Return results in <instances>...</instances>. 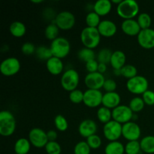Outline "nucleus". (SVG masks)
<instances>
[{
	"label": "nucleus",
	"instance_id": "35",
	"mask_svg": "<svg viewBox=\"0 0 154 154\" xmlns=\"http://www.w3.org/2000/svg\"><path fill=\"white\" fill-rule=\"evenodd\" d=\"M113 53L108 48H103L101 50L97 55V61L99 63H104V64H108L111 62V56Z\"/></svg>",
	"mask_w": 154,
	"mask_h": 154
},
{
	"label": "nucleus",
	"instance_id": "15",
	"mask_svg": "<svg viewBox=\"0 0 154 154\" xmlns=\"http://www.w3.org/2000/svg\"><path fill=\"white\" fill-rule=\"evenodd\" d=\"M138 45L144 49H152L154 48V29H141L137 36Z\"/></svg>",
	"mask_w": 154,
	"mask_h": 154
},
{
	"label": "nucleus",
	"instance_id": "1",
	"mask_svg": "<svg viewBox=\"0 0 154 154\" xmlns=\"http://www.w3.org/2000/svg\"><path fill=\"white\" fill-rule=\"evenodd\" d=\"M101 35L97 28L85 27L81 32V41L84 48L93 50L99 46L101 41Z\"/></svg>",
	"mask_w": 154,
	"mask_h": 154
},
{
	"label": "nucleus",
	"instance_id": "19",
	"mask_svg": "<svg viewBox=\"0 0 154 154\" xmlns=\"http://www.w3.org/2000/svg\"><path fill=\"white\" fill-rule=\"evenodd\" d=\"M122 31L129 36H138L141 29L137 20L134 19L125 20L121 24Z\"/></svg>",
	"mask_w": 154,
	"mask_h": 154
},
{
	"label": "nucleus",
	"instance_id": "12",
	"mask_svg": "<svg viewBox=\"0 0 154 154\" xmlns=\"http://www.w3.org/2000/svg\"><path fill=\"white\" fill-rule=\"evenodd\" d=\"M141 135V130L138 124L130 121L122 126V136L128 141H138Z\"/></svg>",
	"mask_w": 154,
	"mask_h": 154
},
{
	"label": "nucleus",
	"instance_id": "50",
	"mask_svg": "<svg viewBox=\"0 0 154 154\" xmlns=\"http://www.w3.org/2000/svg\"><path fill=\"white\" fill-rule=\"evenodd\" d=\"M32 2L35 3V4H38V3L43 2V1L42 0H39V1H32Z\"/></svg>",
	"mask_w": 154,
	"mask_h": 154
},
{
	"label": "nucleus",
	"instance_id": "37",
	"mask_svg": "<svg viewBox=\"0 0 154 154\" xmlns=\"http://www.w3.org/2000/svg\"><path fill=\"white\" fill-rule=\"evenodd\" d=\"M141 150L140 141H128L125 146V153L126 154H138Z\"/></svg>",
	"mask_w": 154,
	"mask_h": 154
},
{
	"label": "nucleus",
	"instance_id": "40",
	"mask_svg": "<svg viewBox=\"0 0 154 154\" xmlns=\"http://www.w3.org/2000/svg\"><path fill=\"white\" fill-rule=\"evenodd\" d=\"M84 93L81 90H73L69 93V100L73 104H80L84 102Z\"/></svg>",
	"mask_w": 154,
	"mask_h": 154
},
{
	"label": "nucleus",
	"instance_id": "29",
	"mask_svg": "<svg viewBox=\"0 0 154 154\" xmlns=\"http://www.w3.org/2000/svg\"><path fill=\"white\" fill-rule=\"evenodd\" d=\"M60 29L55 23H51L48 25L45 30V35L47 39L50 41H54L59 37Z\"/></svg>",
	"mask_w": 154,
	"mask_h": 154
},
{
	"label": "nucleus",
	"instance_id": "38",
	"mask_svg": "<svg viewBox=\"0 0 154 154\" xmlns=\"http://www.w3.org/2000/svg\"><path fill=\"white\" fill-rule=\"evenodd\" d=\"M45 148L48 154H60L62 152L61 146L57 141H48Z\"/></svg>",
	"mask_w": 154,
	"mask_h": 154
},
{
	"label": "nucleus",
	"instance_id": "14",
	"mask_svg": "<svg viewBox=\"0 0 154 154\" xmlns=\"http://www.w3.org/2000/svg\"><path fill=\"white\" fill-rule=\"evenodd\" d=\"M105 76L99 72L88 73L84 78V83L90 90H99L103 88L105 81Z\"/></svg>",
	"mask_w": 154,
	"mask_h": 154
},
{
	"label": "nucleus",
	"instance_id": "10",
	"mask_svg": "<svg viewBox=\"0 0 154 154\" xmlns=\"http://www.w3.org/2000/svg\"><path fill=\"white\" fill-rule=\"evenodd\" d=\"M29 140L32 145L37 148L45 147L49 141L47 132L40 128H33L29 131Z\"/></svg>",
	"mask_w": 154,
	"mask_h": 154
},
{
	"label": "nucleus",
	"instance_id": "42",
	"mask_svg": "<svg viewBox=\"0 0 154 154\" xmlns=\"http://www.w3.org/2000/svg\"><path fill=\"white\" fill-rule=\"evenodd\" d=\"M21 51L24 55L30 56L35 53L36 48L31 42H26L21 47Z\"/></svg>",
	"mask_w": 154,
	"mask_h": 154
},
{
	"label": "nucleus",
	"instance_id": "20",
	"mask_svg": "<svg viewBox=\"0 0 154 154\" xmlns=\"http://www.w3.org/2000/svg\"><path fill=\"white\" fill-rule=\"evenodd\" d=\"M46 67L51 75H59L63 72L64 65L61 59L52 57L46 62Z\"/></svg>",
	"mask_w": 154,
	"mask_h": 154
},
{
	"label": "nucleus",
	"instance_id": "44",
	"mask_svg": "<svg viewBox=\"0 0 154 154\" xmlns=\"http://www.w3.org/2000/svg\"><path fill=\"white\" fill-rule=\"evenodd\" d=\"M103 89L106 91V93L115 92L117 89V83L113 79H106L104 84Z\"/></svg>",
	"mask_w": 154,
	"mask_h": 154
},
{
	"label": "nucleus",
	"instance_id": "28",
	"mask_svg": "<svg viewBox=\"0 0 154 154\" xmlns=\"http://www.w3.org/2000/svg\"><path fill=\"white\" fill-rule=\"evenodd\" d=\"M78 57L81 61L87 63L89 61L96 60V54L93 50L84 48L80 50L78 53Z\"/></svg>",
	"mask_w": 154,
	"mask_h": 154
},
{
	"label": "nucleus",
	"instance_id": "43",
	"mask_svg": "<svg viewBox=\"0 0 154 154\" xmlns=\"http://www.w3.org/2000/svg\"><path fill=\"white\" fill-rule=\"evenodd\" d=\"M144 100L145 105H154V92L152 90H147L144 94L142 95L141 97Z\"/></svg>",
	"mask_w": 154,
	"mask_h": 154
},
{
	"label": "nucleus",
	"instance_id": "25",
	"mask_svg": "<svg viewBox=\"0 0 154 154\" xmlns=\"http://www.w3.org/2000/svg\"><path fill=\"white\" fill-rule=\"evenodd\" d=\"M125 153V146L119 141H111L105 148V154H123Z\"/></svg>",
	"mask_w": 154,
	"mask_h": 154
},
{
	"label": "nucleus",
	"instance_id": "18",
	"mask_svg": "<svg viewBox=\"0 0 154 154\" xmlns=\"http://www.w3.org/2000/svg\"><path fill=\"white\" fill-rule=\"evenodd\" d=\"M120 102H121V97L117 92L105 93L103 95L102 105L109 109H114L120 105Z\"/></svg>",
	"mask_w": 154,
	"mask_h": 154
},
{
	"label": "nucleus",
	"instance_id": "49",
	"mask_svg": "<svg viewBox=\"0 0 154 154\" xmlns=\"http://www.w3.org/2000/svg\"><path fill=\"white\" fill-rule=\"evenodd\" d=\"M114 74L117 76H119V75H121V72L120 70H114Z\"/></svg>",
	"mask_w": 154,
	"mask_h": 154
},
{
	"label": "nucleus",
	"instance_id": "9",
	"mask_svg": "<svg viewBox=\"0 0 154 154\" xmlns=\"http://www.w3.org/2000/svg\"><path fill=\"white\" fill-rule=\"evenodd\" d=\"M134 114L129 106L124 105H120L112 110V119L114 121L125 124L129 123L133 119Z\"/></svg>",
	"mask_w": 154,
	"mask_h": 154
},
{
	"label": "nucleus",
	"instance_id": "48",
	"mask_svg": "<svg viewBox=\"0 0 154 154\" xmlns=\"http://www.w3.org/2000/svg\"><path fill=\"white\" fill-rule=\"evenodd\" d=\"M122 1H123V0H113V1H111V2L114 3V4H117V5H118L119 4L121 3Z\"/></svg>",
	"mask_w": 154,
	"mask_h": 154
},
{
	"label": "nucleus",
	"instance_id": "41",
	"mask_svg": "<svg viewBox=\"0 0 154 154\" xmlns=\"http://www.w3.org/2000/svg\"><path fill=\"white\" fill-rule=\"evenodd\" d=\"M87 143L91 149H98L102 145V138L96 134L87 138Z\"/></svg>",
	"mask_w": 154,
	"mask_h": 154
},
{
	"label": "nucleus",
	"instance_id": "34",
	"mask_svg": "<svg viewBox=\"0 0 154 154\" xmlns=\"http://www.w3.org/2000/svg\"><path fill=\"white\" fill-rule=\"evenodd\" d=\"M54 125H55L56 128L57 130L60 131V132H65L68 129L69 127V123H68L67 120L64 116L62 114H58L54 118Z\"/></svg>",
	"mask_w": 154,
	"mask_h": 154
},
{
	"label": "nucleus",
	"instance_id": "32",
	"mask_svg": "<svg viewBox=\"0 0 154 154\" xmlns=\"http://www.w3.org/2000/svg\"><path fill=\"white\" fill-rule=\"evenodd\" d=\"M144 105H145V103L142 98L137 96V97H134L133 99H131V101L129 102V107L132 110V112L138 113L144 109Z\"/></svg>",
	"mask_w": 154,
	"mask_h": 154
},
{
	"label": "nucleus",
	"instance_id": "5",
	"mask_svg": "<svg viewBox=\"0 0 154 154\" xmlns=\"http://www.w3.org/2000/svg\"><path fill=\"white\" fill-rule=\"evenodd\" d=\"M80 81V76L78 72L75 69H68L62 75L60 83L61 86L65 90L72 92L77 90Z\"/></svg>",
	"mask_w": 154,
	"mask_h": 154
},
{
	"label": "nucleus",
	"instance_id": "46",
	"mask_svg": "<svg viewBox=\"0 0 154 154\" xmlns=\"http://www.w3.org/2000/svg\"><path fill=\"white\" fill-rule=\"evenodd\" d=\"M47 135H48V138L49 141H56L57 137H58L57 132L54 130L48 131V132H47Z\"/></svg>",
	"mask_w": 154,
	"mask_h": 154
},
{
	"label": "nucleus",
	"instance_id": "26",
	"mask_svg": "<svg viewBox=\"0 0 154 154\" xmlns=\"http://www.w3.org/2000/svg\"><path fill=\"white\" fill-rule=\"evenodd\" d=\"M141 150L147 154L154 153V136L147 135L140 141Z\"/></svg>",
	"mask_w": 154,
	"mask_h": 154
},
{
	"label": "nucleus",
	"instance_id": "23",
	"mask_svg": "<svg viewBox=\"0 0 154 154\" xmlns=\"http://www.w3.org/2000/svg\"><path fill=\"white\" fill-rule=\"evenodd\" d=\"M31 143L27 138H20L14 144V152L16 154H27L29 152Z\"/></svg>",
	"mask_w": 154,
	"mask_h": 154
},
{
	"label": "nucleus",
	"instance_id": "31",
	"mask_svg": "<svg viewBox=\"0 0 154 154\" xmlns=\"http://www.w3.org/2000/svg\"><path fill=\"white\" fill-rule=\"evenodd\" d=\"M35 54L36 57H37L39 60H45L46 62L53 57L51 48H48V47L46 46L38 47V48H36Z\"/></svg>",
	"mask_w": 154,
	"mask_h": 154
},
{
	"label": "nucleus",
	"instance_id": "45",
	"mask_svg": "<svg viewBox=\"0 0 154 154\" xmlns=\"http://www.w3.org/2000/svg\"><path fill=\"white\" fill-rule=\"evenodd\" d=\"M99 62L96 60H91L88 63H86V69L89 73H93V72H98V68H99Z\"/></svg>",
	"mask_w": 154,
	"mask_h": 154
},
{
	"label": "nucleus",
	"instance_id": "24",
	"mask_svg": "<svg viewBox=\"0 0 154 154\" xmlns=\"http://www.w3.org/2000/svg\"><path fill=\"white\" fill-rule=\"evenodd\" d=\"M10 33L15 38H22L26 32V28L23 23L14 21L9 26Z\"/></svg>",
	"mask_w": 154,
	"mask_h": 154
},
{
	"label": "nucleus",
	"instance_id": "17",
	"mask_svg": "<svg viewBox=\"0 0 154 154\" xmlns=\"http://www.w3.org/2000/svg\"><path fill=\"white\" fill-rule=\"evenodd\" d=\"M97 29L101 36L105 38L113 37L117 31V27L115 23L109 20H104L101 21Z\"/></svg>",
	"mask_w": 154,
	"mask_h": 154
},
{
	"label": "nucleus",
	"instance_id": "33",
	"mask_svg": "<svg viewBox=\"0 0 154 154\" xmlns=\"http://www.w3.org/2000/svg\"><path fill=\"white\" fill-rule=\"evenodd\" d=\"M136 20L141 29H150V26H151V17L147 13H141L140 14H138Z\"/></svg>",
	"mask_w": 154,
	"mask_h": 154
},
{
	"label": "nucleus",
	"instance_id": "16",
	"mask_svg": "<svg viewBox=\"0 0 154 154\" xmlns=\"http://www.w3.org/2000/svg\"><path fill=\"white\" fill-rule=\"evenodd\" d=\"M97 132V124L94 120L91 119L84 120L80 123L78 126V132L84 138H89L93 135H96Z\"/></svg>",
	"mask_w": 154,
	"mask_h": 154
},
{
	"label": "nucleus",
	"instance_id": "39",
	"mask_svg": "<svg viewBox=\"0 0 154 154\" xmlns=\"http://www.w3.org/2000/svg\"><path fill=\"white\" fill-rule=\"evenodd\" d=\"M90 150L91 148L87 141H80L77 143L76 145L74 148V153L75 154H90Z\"/></svg>",
	"mask_w": 154,
	"mask_h": 154
},
{
	"label": "nucleus",
	"instance_id": "3",
	"mask_svg": "<svg viewBox=\"0 0 154 154\" xmlns=\"http://www.w3.org/2000/svg\"><path fill=\"white\" fill-rule=\"evenodd\" d=\"M16 129V120L11 111L0 112V135L4 137L11 136Z\"/></svg>",
	"mask_w": 154,
	"mask_h": 154
},
{
	"label": "nucleus",
	"instance_id": "21",
	"mask_svg": "<svg viewBox=\"0 0 154 154\" xmlns=\"http://www.w3.org/2000/svg\"><path fill=\"white\" fill-rule=\"evenodd\" d=\"M126 54L121 51H116L113 52L110 64L114 70H121L123 66H126Z\"/></svg>",
	"mask_w": 154,
	"mask_h": 154
},
{
	"label": "nucleus",
	"instance_id": "47",
	"mask_svg": "<svg viewBox=\"0 0 154 154\" xmlns=\"http://www.w3.org/2000/svg\"><path fill=\"white\" fill-rule=\"evenodd\" d=\"M106 71H107V65L104 64V63H99V68H98V72H99V73L103 75L105 72H106Z\"/></svg>",
	"mask_w": 154,
	"mask_h": 154
},
{
	"label": "nucleus",
	"instance_id": "27",
	"mask_svg": "<svg viewBox=\"0 0 154 154\" xmlns=\"http://www.w3.org/2000/svg\"><path fill=\"white\" fill-rule=\"evenodd\" d=\"M96 115H97V118L99 122L104 123V124H106V123H109L112 119V111H111V109L109 108L102 106L98 109Z\"/></svg>",
	"mask_w": 154,
	"mask_h": 154
},
{
	"label": "nucleus",
	"instance_id": "22",
	"mask_svg": "<svg viewBox=\"0 0 154 154\" xmlns=\"http://www.w3.org/2000/svg\"><path fill=\"white\" fill-rule=\"evenodd\" d=\"M93 11L99 16H106L111 12L112 2L109 0H98L93 5Z\"/></svg>",
	"mask_w": 154,
	"mask_h": 154
},
{
	"label": "nucleus",
	"instance_id": "8",
	"mask_svg": "<svg viewBox=\"0 0 154 154\" xmlns=\"http://www.w3.org/2000/svg\"><path fill=\"white\" fill-rule=\"evenodd\" d=\"M122 126L123 125L114 120H111L109 123L104 125L103 134L108 141H118L122 136Z\"/></svg>",
	"mask_w": 154,
	"mask_h": 154
},
{
	"label": "nucleus",
	"instance_id": "2",
	"mask_svg": "<svg viewBox=\"0 0 154 154\" xmlns=\"http://www.w3.org/2000/svg\"><path fill=\"white\" fill-rule=\"evenodd\" d=\"M139 5L135 0H123L117 6V13L123 20L133 19L138 16Z\"/></svg>",
	"mask_w": 154,
	"mask_h": 154
},
{
	"label": "nucleus",
	"instance_id": "11",
	"mask_svg": "<svg viewBox=\"0 0 154 154\" xmlns=\"http://www.w3.org/2000/svg\"><path fill=\"white\" fill-rule=\"evenodd\" d=\"M20 63L15 57H8L2 62L0 65V72L6 77L13 76L19 72Z\"/></svg>",
	"mask_w": 154,
	"mask_h": 154
},
{
	"label": "nucleus",
	"instance_id": "7",
	"mask_svg": "<svg viewBox=\"0 0 154 154\" xmlns=\"http://www.w3.org/2000/svg\"><path fill=\"white\" fill-rule=\"evenodd\" d=\"M54 23L60 29L67 31L73 28L75 25V17L72 12L63 11L56 15Z\"/></svg>",
	"mask_w": 154,
	"mask_h": 154
},
{
	"label": "nucleus",
	"instance_id": "6",
	"mask_svg": "<svg viewBox=\"0 0 154 154\" xmlns=\"http://www.w3.org/2000/svg\"><path fill=\"white\" fill-rule=\"evenodd\" d=\"M148 81L141 75H137L126 82V88L131 93L135 95H143L148 90Z\"/></svg>",
	"mask_w": 154,
	"mask_h": 154
},
{
	"label": "nucleus",
	"instance_id": "4",
	"mask_svg": "<svg viewBox=\"0 0 154 154\" xmlns=\"http://www.w3.org/2000/svg\"><path fill=\"white\" fill-rule=\"evenodd\" d=\"M50 48L52 52L53 57L62 60L69 54L71 45L66 38L58 37L51 42Z\"/></svg>",
	"mask_w": 154,
	"mask_h": 154
},
{
	"label": "nucleus",
	"instance_id": "36",
	"mask_svg": "<svg viewBox=\"0 0 154 154\" xmlns=\"http://www.w3.org/2000/svg\"><path fill=\"white\" fill-rule=\"evenodd\" d=\"M120 72H121L122 76L127 78L128 80L138 75H137L138 70H137L136 67L132 66V65H126V66L122 68Z\"/></svg>",
	"mask_w": 154,
	"mask_h": 154
},
{
	"label": "nucleus",
	"instance_id": "30",
	"mask_svg": "<svg viewBox=\"0 0 154 154\" xmlns=\"http://www.w3.org/2000/svg\"><path fill=\"white\" fill-rule=\"evenodd\" d=\"M85 21L88 27L97 28L101 23L100 16L93 11H90L87 14V15L86 16Z\"/></svg>",
	"mask_w": 154,
	"mask_h": 154
},
{
	"label": "nucleus",
	"instance_id": "13",
	"mask_svg": "<svg viewBox=\"0 0 154 154\" xmlns=\"http://www.w3.org/2000/svg\"><path fill=\"white\" fill-rule=\"evenodd\" d=\"M103 95L99 90H90L84 92L83 103L90 108H97L102 104Z\"/></svg>",
	"mask_w": 154,
	"mask_h": 154
}]
</instances>
